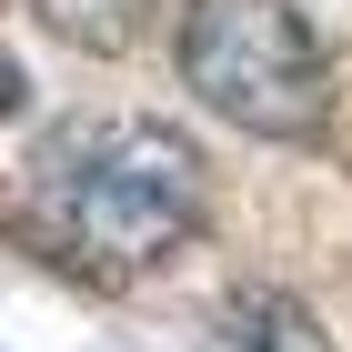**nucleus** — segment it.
<instances>
[{"label":"nucleus","mask_w":352,"mask_h":352,"mask_svg":"<svg viewBox=\"0 0 352 352\" xmlns=\"http://www.w3.org/2000/svg\"><path fill=\"white\" fill-rule=\"evenodd\" d=\"M30 201L71 262H91L101 282H131L201 232L212 171H201V141L151 111H81L30 151Z\"/></svg>","instance_id":"1"},{"label":"nucleus","mask_w":352,"mask_h":352,"mask_svg":"<svg viewBox=\"0 0 352 352\" xmlns=\"http://www.w3.org/2000/svg\"><path fill=\"white\" fill-rule=\"evenodd\" d=\"M182 81L262 141H312L332 121V60L292 0H191Z\"/></svg>","instance_id":"2"},{"label":"nucleus","mask_w":352,"mask_h":352,"mask_svg":"<svg viewBox=\"0 0 352 352\" xmlns=\"http://www.w3.org/2000/svg\"><path fill=\"white\" fill-rule=\"evenodd\" d=\"M221 342L232 352H332L322 322H312L292 292H272V282H242V292L221 302Z\"/></svg>","instance_id":"3"},{"label":"nucleus","mask_w":352,"mask_h":352,"mask_svg":"<svg viewBox=\"0 0 352 352\" xmlns=\"http://www.w3.org/2000/svg\"><path fill=\"white\" fill-rule=\"evenodd\" d=\"M30 10H41V30L71 41V51H131L162 0H30Z\"/></svg>","instance_id":"4"}]
</instances>
